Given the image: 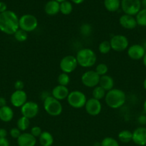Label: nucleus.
Returning <instances> with one entry per match:
<instances>
[{
  "mask_svg": "<svg viewBox=\"0 0 146 146\" xmlns=\"http://www.w3.org/2000/svg\"><path fill=\"white\" fill-rule=\"evenodd\" d=\"M19 18L15 12L7 10L0 14V31L8 35H14L19 29Z\"/></svg>",
  "mask_w": 146,
  "mask_h": 146,
  "instance_id": "1",
  "label": "nucleus"
},
{
  "mask_svg": "<svg viewBox=\"0 0 146 146\" xmlns=\"http://www.w3.org/2000/svg\"><path fill=\"white\" fill-rule=\"evenodd\" d=\"M104 101L109 108L118 109L125 104L126 94L123 90L113 88L106 93Z\"/></svg>",
  "mask_w": 146,
  "mask_h": 146,
  "instance_id": "2",
  "label": "nucleus"
},
{
  "mask_svg": "<svg viewBox=\"0 0 146 146\" xmlns=\"http://www.w3.org/2000/svg\"><path fill=\"white\" fill-rule=\"evenodd\" d=\"M78 66L82 68H90L96 64L97 55L92 49L84 48L79 50L76 55Z\"/></svg>",
  "mask_w": 146,
  "mask_h": 146,
  "instance_id": "3",
  "label": "nucleus"
},
{
  "mask_svg": "<svg viewBox=\"0 0 146 146\" xmlns=\"http://www.w3.org/2000/svg\"><path fill=\"white\" fill-rule=\"evenodd\" d=\"M44 111L51 116H58L62 113L63 107L62 103L51 96L46 97L43 102Z\"/></svg>",
  "mask_w": 146,
  "mask_h": 146,
  "instance_id": "4",
  "label": "nucleus"
},
{
  "mask_svg": "<svg viewBox=\"0 0 146 146\" xmlns=\"http://www.w3.org/2000/svg\"><path fill=\"white\" fill-rule=\"evenodd\" d=\"M67 100L70 106L76 109H79L84 107L87 99L84 93L78 90H74L70 92Z\"/></svg>",
  "mask_w": 146,
  "mask_h": 146,
  "instance_id": "5",
  "label": "nucleus"
},
{
  "mask_svg": "<svg viewBox=\"0 0 146 146\" xmlns=\"http://www.w3.org/2000/svg\"><path fill=\"white\" fill-rule=\"evenodd\" d=\"M19 26L20 29L24 30L27 33L31 32L38 27V20L32 14H24L19 19Z\"/></svg>",
  "mask_w": 146,
  "mask_h": 146,
  "instance_id": "6",
  "label": "nucleus"
},
{
  "mask_svg": "<svg viewBox=\"0 0 146 146\" xmlns=\"http://www.w3.org/2000/svg\"><path fill=\"white\" fill-rule=\"evenodd\" d=\"M120 7L124 14L134 17L141 9V0H121Z\"/></svg>",
  "mask_w": 146,
  "mask_h": 146,
  "instance_id": "7",
  "label": "nucleus"
},
{
  "mask_svg": "<svg viewBox=\"0 0 146 146\" xmlns=\"http://www.w3.org/2000/svg\"><path fill=\"white\" fill-rule=\"evenodd\" d=\"M111 48L113 51L122 52L129 47V41L127 37L121 34L114 35L110 40Z\"/></svg>",
  "mask_w": 146,
  "mask_h": 146,
  "instance_id": "8",
  "label": "nucleus"
},
{
  "mask_svg": "<svg viewBox=\"0 0 146 146\" xmlns=\"http://www.w3.org/2000/svg\"><path fill=\"white\" fill-rule=\"evenodd\" d=\"M77 58L72 55H67L63 57L60 62V68L62 72L65 74H70L77 68Z\"/></svg>",
  "mask_w": 146,
  "mask_h": 146,
  "instance_id": "9",
  "label": "nucleus"
},
{
  "mask_svg": "<svg viewBox=\"0 0 146 146\" xmlns=\"http://www.w3.org/2000/svg\"><path fill=\"white\" fill-rule=\"evenodd\" d=\"M100 76L95 71H87L82 75L81 81L84 86L87 88H94L99 85Z\"/></svg>",
  "mask_w": 146,
  "mask_h": 146,
  "instance_id": "10",
  "label": "nucleus"
},
{
  "mask_svg": "<svg viewBox=\"0 0 146 146\" xmlns=\"http://www.w3.org/2000/svg\"><path fill=\"white\" fill-rule=\"evenodd\" d=\"M20 108L22 116L26 117L29 119H31L37 116L40 111L39 105L34 101H27Z\"/></svg>",
  "mask_w": 146,
  "mask_h": 146,
  "instance_id": "11",
  "label": "nucleus"
},
{
  "mask_svg": "<svg viewBox=\"0 0 146 146\" xmlns=\"http://www.w3.org/2000/svg\"><path fill=\"white\" fill-rule=\"evenodd\" d=\"M27 101V94L24 90H15L10 96V102L15 108H21Z\"/></svg>",
  "mask_w": 146,
  "mask_h": 146,
  "instance_id": "12",
  "label": "nucleus"
},
{
  "mask_svg": "<svg viewBox=\"0 0 146 146\" xmlns=\"http://www.w3.org/2000/svg\"><path fill=\"white\" fill-rule=\"evenodd\" d=\"M84 108L87 113L92 116L98 115L102 111V104L100 101L91 98L87 100Z\"/></svg>",
  "mask_w": 146,
  "mask_h": 146,
  "instance_id": "13",
  "label": "nucleus"
},
{
  "mask_svg": "<svg viewBox=\"0 0 146 146\" xmlns=\"http://www.w3.org/2000/svg\"><path fill=\"white\" fill-rule=\"evenodd\" d=\"M146 51L141 44H133L127 48V54L129 58L133 60L143 59Z\"/></svg>",
  "mask_w": 146,
  "mask_h": 146,
  "instance_id": "14",
  "label": "nucleus"
},
{
  "mask_svg": "<svg viewBox=\"0 0 146 146\" xmlns=\"http://www.w3.org/2000/svg\"><path fill=\"white\" fill-rule=\"evenodd\" d=\"M135 144L139 146L146 145V128L140 126L135 128L133 132V139Z\"/></svg>",
  "mask_w": 146,
  "mask_h": 146,
  "instance_id": "15",
  "label": "nucleus"
},
{
  "mask_svg": "<svg viewBox=\"0 0 146 146\" xmlns=\"http://www.w3.org/2000/svg\"><path fill=\"white\" fill-rule=\"evenodd\" d=\"M119 23L123 28L125 29L132 30L136 28L137 26L135 17L128 14H123L119 19Z\"/></svg>",
  "mask_w": 146,
  "mask_h": 146,
  "instance_id": "16",
  "label": "nucleus"
},
{
  "mask_svg": "<svg viewBox=\"0 0 146 146\" xmlns=\"http://www.w3.org/2000/svg\"><path fill=\"white\" fill-rule=\"evenodd\" d=\"M17 140L19 146H35L37 143V138L30 133H21Z\"/></svg>",
  "mask_w": 146,
  "mask_h": 146,
  "instance_id": "17",
  "label": "nucleus"
},
{
  "mask_svg": "<svg viewBox=\"0 0 146 146\" xmlns=\"http://www.w3.org/2000/svg\"><path fill=\"white\" fill-rule=\"evenodd\" d=\"M69 94H70V91L67 86L61 85L56 86L52 91V96L60 101L67 99Z\"/></svg>",
  "mask_w": 146,
  "mask_h": 146,
  "instance_id": "18",
  "label": "nucleus"
},
{
  "mask_svg": "<svg viewBox=\"0 0 146 146\" xmlns=\"http://www.w3.org/2000/svg\"><path fill=\"white\" fill-rule=\"evenodd\" d=\"M44 11L49 16H54L60 12V3L55 0H50L44 5Z\"/></svg>",
  "mask_w": 146,
  "mask_h": 146,
  "instance_id": "19",
  "label": "nucleus"
},
{
  "mask_svg": "<svg viewBox=\"0 0 146 146\" xmlns=\"http://www.w3.org/2000/svg\"><path fill=\"white\" fill-rule=\"evenodd\" d=\"M14 118V111L12 108L8 106L0 108V120L4 123H8L12 121Z\"/></svg>",
  "mask_w": 146,
  "mask_h": 146,
  "instance_id": "20",
  "label": "nucleus"
},
{
  "mask_svg": "<svg viewBox=\"0 0 146 146\" xmlns=\"http://www.w3.org/2000/svg\"><path fill=\"white\" fill-rule=\"evenodd\" d=\"M114 79L109 75H104L102 76H100L99 86L106 91H109L114 88Z\"/></svg>",
  "mask_w": 146,
  "mask_h": 146,
  "instance_id": "21",
  "label": "nucleus"
},
{
  "mask_svg": "<svg viewBox=\"0 0 146 146\" xmlns=\"http://www.w3.org/2000/svg\"><path fill=\"white\" fill-rule=\"evenodd\" d=\"M38 138L41 146H52L54 143V138L48 131H43Z\"/></svg>",
  "mask_w": 146,
  "mask_h": 146,
  "instance_id": "22",
  "label": "nucleus"
},
{
  "mask_svg": "<svg viewBox=\"0 0 146 146\" xmlns=\"http://www.w3.org/2000/svg\"><path fill=\"white\" fill-rule=\"evenodd\" d=\"M121 0H104V8L110 12H115L120 9Z\"/></svg>",
  "mask_w": 146,
  "mask_h": 146,
  "instance_id": "23",
  "label": "nucleus"
},
{
  "mask_svg": "<svg viewBox=\"0 0 146 146\" xmlns=\"http://www.w3.org/2000/svg\"><path fill=\"white\" fill-rule=\"evenodd\" d=\"M118 139L123 143H128L133 139V132L129 130H123L118 133Z\"/></svg>",
  "mask_w": 146,
  "mask_h": 146,
  "instance_id": "24",
  "label": "nucleus"
},
{
  "mask_svg": "<svg viewBox=\"0 0 146 146\" xmlns=\"http://www.w3.org/2000/svg\"><path fill=\"white\" fill-rule=\"evenodd\" d=\"M107 91L103 89L100 86H97L96 87L93 88L92 90V98L100 101V100L104 98Z\"/></svg>",
  "mask_w": 146,
  "mask_h": 146,
  "instance_id": "25",
  "label": "nucleus"
},
{
  "mask_svg": "<svg viewBox=\"0 0 146 146\" xmlns=\"http://www.w3.org/2000/svg\"><path fill=\"white\" fill-rule=\"evenodd\" d=\"M17 128L21 131V132H24L25 131H27L28 129V128L29 127L30 125V121L29 119L24 116L20 117L18 119L17 122Z\"/></svg>",
  "mask_w": 146,
  "mask_h": 146,
  "instance_id": "26",
  "label": "nucleus"
},
{
  "mask_svg": "<svg viewBox=\"0 0 146 146\" xmlns=\"http://www.w3.org/2000/svg\"><path fill=\"white\" fill-rule=\"evenodd\" d=\"M73 11V6L72 2L68 0L60 3V12L64 15H69Z\"/></svg>",
  "mask_w": 146,
  "mask_h": 146,
  "instance_id": "27",
  "label": "nucleus"
},
{
  "mask_svg": "<svg viewBox=\"0 0 146 146\" xmlns=\"http://www.w3.org/2000/svg\"><path fill=\"white\" fill-rule=\"evenodd\" d=\"M135 19L137 25L140 27H146V9H141L136 14Z\"/></svg>",
  "mask_w": 146,
  "mask_h": 146,
  "instance_id": "28",
  "label": "nucleus"
},
{
  "mask_svg": "<svg viewBox=\"0 0 146 146\" xmlns=\"http://www.w3.org/2000/svg\"><path fill=\"white\" fill-rule=\"evenodd\" d=\"M98 50L102 54H107L112 50L110 41H103L99 44Z\"/></svg>",
  "mask_w": 146,
  "mask_h": 146,
  "instance_id": "29",
  "label": "nucleus"
},
{
  "mask_svg": "<svg viewBox=\"0 0 146 146\" xmlns=\"http://www.w3.org/2000/svg\"><path fill=\"white\" fill-rule=\"evenodd\" d=\"M14 36L15 39L19 42H24V41H27V38H28V33L26 32L25 31L22 29H19L14 34Z\"/></svg>",
  "mask_w": 146,
  "mask_h": 146,
  "instance_id": "30",
  "label": "nucleus"
},
{
  "mask_svg": "<svg viewBox=\"0 0 146 146\" xmlns=\"http://www.w3.org/2000/svg\"><path fill=\"white\" fill-rule=\"evenodd\" d=\"M57 82L59 85L67 86L70 82V78L69 74L65 73H61L57 77Z\"/></svg>",
  "mask_w": 146,
  "mask_h": 146,
  "instance_id": "31",
  "label": "nucleus"
},
{
  "mask_svg": "<svg viewBox=\"0 0 146 146\" xmlns=\"http://www.w3.org/2000/svg\"><path fill=\"white\" fill-rule=\"evenodd\" d=\"M94 71L100 76H102L107 75V72H108V66L107 64H104V63H100V64H97Z\"/></svg>",
  "mask_w": 146,
  "mask_h": 146,
  "instance_id": "32",
  "label": "nucleus"
},
{
  "mask_svg": "<svg viewBox=\"0 0 146 146\" xmlns=\"http://www.w3.org/2000/svg\"><path fill=\"white\" fill-rule=\"evenodd\" d=\"M101 146H120L118 141L112 137H106L100 143Z\"/></svg>",
  "mask_w": 146,
  "mask_h": 146,
  "instance_id": "33",
  "label": "nucleus"
},
{
  "mask_svg": "<svg viewBox=\"0 0 146 146\" xmlns=\"http://www.w3.org/2000/svg\"><path fill=\"white\" fill-rule=\"evenodd\" d=\"M80 32L84 36H89L92 33V27L90 24H84L80 27Z\"/></svg>",
  "mask_w": 146,
  "mask_h": 146,
  "instance_id": "34",
  "label": "nucleus"
},
{
  "mask_svg": "<svg viewBox=\"0 0 146 146\" xmlns=\"http://www.w3.org/2000/svg\"><path fill=\"white\" fill-rule=\"evenodd\" d=\"M42 130L40 127L35 125V126H33L31 128V131H30V133L33 135L34 137H35L36 138H39V137L41 135V134L42 133Z\"/></svg>",
  "mask_w": 146,
  "mask_h": 146,
  "instance_id": "35",
  "label": "nucleus"
},
{
  "mask_svg": "<svg viewBox=\"0 0 146 146\" xmlns=\"http://www.w3.org/2000/svg\"><path fill=\"white\" fill-rule=\"evenodd\" d=\"M9 134L11 138H14V139H17L21 134V131L17 127V128H12L10 130Z\"/></svg>",
  "mask_w": 146,
  "mask_h": 146,
  "instance_id": "36",
  "label": "nucleus"
},
{
  "mask_svg": "<svg viewBox=\"0 0 146 146\" xmlns=\"http://www.w3.org/2000/svg\"><path fill=\"white\" fill-rule=\"evenodd\" d=\"M24 87V84L21 80H17L14 83V88L16 90H23Z\"/></svg>",
  "mask_w": 146,
  "mask_h": 146,
  "instance_id": "37",
  "label": "nucleus"
},
{
  "mask_svg": "<svg viewBox=\"0 0 146 146\" xmlns=\"http://www.w3.org/2000/svg\"><path fill=\"white\" fill-rule=\"evenodd\" d=\"M0 146H10L9 140L7 138H0Z\"/></svg>",
  "mask_w": 146,
  "mask_h": 146,
  "instance_id": "38",
  "label": "nucleus"
},
{
  "mask_svg": "<svg viewBox=\"0 0 146 146\" xmlns=\"http://www.w3.org/2000/svg\"><path fill=\"white\" fill-rule=\"evenodd\" d=\"M7 10V6L3 1H0V14L4 12Z\"/></svg>",
  "mask_w": 146,
  "mask_h": 146,
  "instance_id": "39",
  "label": "nucleus"
},
{
  "mask_svg": "<svg viewBox=\"0 0 146 146\" xmlns=\"http://www.w3.org/2000/svg\"><path fill=\"white\" fill-rule=\"evenodd\" d=\"M137 121H138L139 123L142 124V125L146 124V115H140V116H139V118H137Z\"/></svg>",
  "mask_w": 146,
  "mask_h": 146,
  "instance_id": "40",
  "label": "nucleus"
},
{
  "mask_svg": "<svg viewBox=\"0 0 146 146\" xmlns=\"http://www.w3.org/2000/svg\"><path fill=\"white\" fill-rule=\"evenodd\" d=\"M7 134L8 133L5 128H0V138H7Z\"/></svg>",
  "mask_w": 146,
  "mask_h": 146,
  "instance_id": "41",
  "label": "nucleus"
},
{
  "mask_svg": "<svg viewBox=\"0 0 146 146\" xmlns=\"http://www.w3.org/2000/svg\"><path fill=\"white\" fill-rule=\"evenodd\" d=\"M7 106V101L4 97H0V108Z\"/></svg>",
  "mask_w": 146,
  "mask_h": 146,
  "instance_id": "42",
  "label": "nucleus"
},
{
  "mask_svg": "<svg viewBox=\"0 0 146 146\" xmlns=\"http://www.w3.org/2000/svg\"><path fill=\"white\" fill-rule=\"evenodd\" d=\"M71 1L75 4H82V3L84 0H71Z\"/></svg>",
  "mask_w": 146,
  "mask_h": 146,
  "instance_id": "43",
  "label": "nucleus"
},
{
  "mask_svg": "<svg viewBox=\"0 0 146 146\" xmlns=\"http://www.w3.org/2000/svg\"><path fill=\"white\" fill-rule=\"evenodd\" d=\"M141 7L143 9H146V0H141Z\"/></svg>",
  "mask_w": 146,
  "mask_h": 146,
  "instance_id": "44",
  "label": "nucleus"
},
{
  "mask_svg": "<svg viewBox=\"0 0 146 146\" xmlns=\"http://www.w3.org/2000/svg\"><path fill=\"white\" fill-rule=\"evenodd\" d=\"M143 65H144L145 67L146 68V52H145V54L144 56H143Z\"/></svg>",
  "mask_w": 146,
  "mask_h": 146,
  "instance_id": "45",
  "label": "nucleus"
},
{
  "mask_svg": "<svg viewBox=\"0 0 146 146\" xmlns=\"http://www.w3.org/2000/svg\"><path fill=\"white\" fill-rule=\"evenodd\" d=\"M143 109H144V111L145 113H146V100L145 101L144 104H143Z\"/></svg>",
  "mask_w": 146,
  "mask_h": 146,
  "instance_id": "46",
  "label": "nucleus"
},
{
  "mask_svg": "<svg viewBox=\"0 0 146 146\" xmlns=\"http://www.w3.org/2000/svg\"><path fill=\"white\" fill-rule=\"evenodd\" d=\"M143 88L146 90V78H145L144 81H143Z\"/></svg>",
  "mask_w": 146,
  "mask_h": 146,
  "instance_id": "47",
  "label": "nucleus"
},
{
  "mask_svg": "<svg viewBox=\"0 0 146 146\" xmlns=\"http://www.w3.org/2000/svg\"><path fill=\"white\" fill-rule=\"evenodd\" d=\"M55 1H57V2H59V3H62V2H63V1H67V0H55Z\"/></svg>",
  "mask_w": 146,
  "mask_h": 146,
  "instance_id": "48",
  "label": "nucleus"
}]
</instances>
